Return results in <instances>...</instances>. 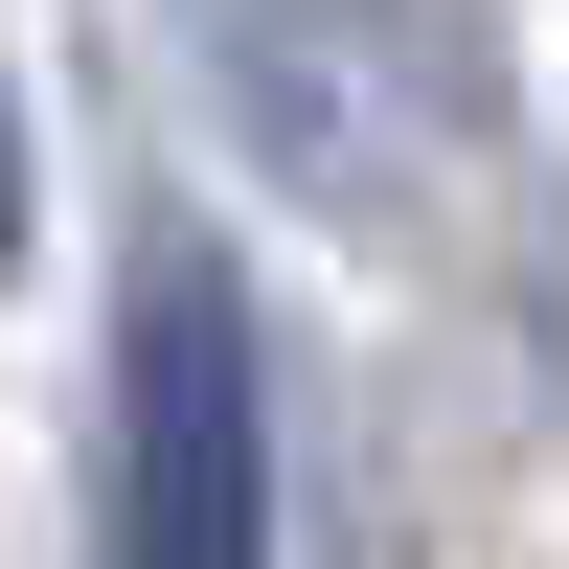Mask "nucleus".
<instances>
[{
    "mask_svg": "<svg viewBox=\"0 0 569 569\" xmlns=\"http://www.w3.org/2000/svg\"><path fill=\"white\" fill-rule=\"evenodd\" d=\"M0 251H23V114H0Z\"/></svg>",
    "mask_w": 569,
    "mask_h": 569,
    "instance_id": "f03ea898",
    "label": "nucleus"
},
{
    "mask_svg": "<svg viewBox=\"0 0 569 569\" xmlns=\"http://www.w3.org/2000/svg\"><path fill=\"white\" fill-rule=\"evenodd\" d=\"M114 569H273V388L206 251H137L114 297Z\"/></svg>",
    "mask_w": 569,
    "mask_h": 569,
    "instance_id": "f257e3e1",
    "label": "nucleus"
}]
</instances>
